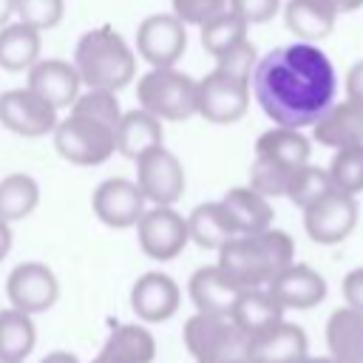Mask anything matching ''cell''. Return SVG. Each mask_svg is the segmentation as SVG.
<instances>
[{
  "label": "cell",
  "instance_id": "obj_1",
  "mask_svg": "<svg viewBox=\"0 0 363 363\" xmlns=\"http://www.w3.org/2000/svg\"><path fill=\"white\" fill-rule=\"evenodd\" d=\"M252 96L281 128H312L335 102V65L315 43L278 45L252 71Z\"/></svg>",
  "mask_w": 363,
  "mask_h": 363
},
{
  "label": "cell",
  "instance_id": "obj_2",
  "mask_svg": "<svg viewBox=\"0 0 363 363\" xmlns=\"http://www.w3.org/2000/svg\"><path fill=\"white\" fill-rule=\"evenodd\" d=\"M292 261H295L292 235L284 230L267 227L258 233L233 235L218 250L216 264L238 289H252V286H267Z\"/></svg>",
  "mask_w": 363,
  "mask_h": 363
},
{
  "label": "cell",
  "instance_id": "obj_3",
  "mask_svg": "<svg viewBox=\"0 0 363 363\" xmlns=\"http://www.w3.org/2000/svg\"><path fill=\"white\" fill-rule=\"evenodd\" d=\"M71 62H74L82 85H88V88L119 91L136 77V54L125 43V37L111 26L85 31L77 40Z\"/></svg>",
  "mask_w": 363,
  "mask_h": 363
},
{
  "label": "cell",
  "instance_id": "obj_4",
  "mask_svg": "<svg viewBox=\"0 0 363 363\" xmlns=\"http://www.w3.org/2000/svg\"><path fill=\"white\" fill-rule=\"evenodd\" d=\"M139 108L150 111L162 122H182L199 113V79L184 71L150 68L136 82Z\"/></svg>",
  "mask_w": 363,
  "mask_h": 363
},
{
  "label": "cell",
  "instance_id": "obj_5",
  "mask_svg": "<svg viewBox=\"0 0 363 363\" xmlns=\"http://www.w3.org/2000/svg\"><path fill=\"white\" fill-rule=\"evenodd\" d=\"M184 346L196 363H238L247 360L250 335L230 315L196 312L184 320Z\"/></svg>",
  "mask_w": 363,
  "mask_h": 363
},
{
  "label": "cell",
  "instance_id": "obj_6",
  "mask_svg": "<svg viewBox=\"0 0 363 363\" xmlns=\"http://www.w3.org/2000/svg\"><path fill=\"white\" fill-rule=\"evenodd\" d=\"M54 147L65 162L79 167H94L116 153V130L88 116L68 113L54 128Z\"/></svg>",
  "mask_w": 363,
  "mask_h": 363
},
{
  "label": "cell",
  "instance_id": "obj_7",
  "mask_svg": "<svg viewBox=\"0 0 363 363\" xmlns=\"http://www.w3.org/2000/svg\"><path fill=\"white\" fill-rule=\"evenodd\" d=\"M357 199L332 187L303 207V230L315 244H340L357 227Z\"/></svg>",
  "mask_w": 363,
  "mask_h": 363
},
{
  "label": "cell",
  "instance_id": "obj_8",
  "mask_svg": "<svg viewBox=\"0 0 363 363\" xmlns=\"http://www.w3.org/2000/svg\"><path fill=\"white\" fill-rule=\"evenodd\" d=\"M136 238L147 258L173 261L190 241L187 216L176 213L173 204H153L136 221Z\"/></svg>",
  "mask_w": 363,
  "mask_h": 363
},
{
  "label": "cell",
  "instance_id": "obj_9",
  "mask_svg": "<svg viewBox=\"0 0 363 363\" xmlns=\"http://www.w3.org/2000/svg\"><path fill=\"white\" fill-rule=\"evenodd\" d=\"M187 48V26L173 14H147L136 28V54L150 68H170Z\"/></svg>",
  "mask_w": 363,
  "mask_h": 363
},
{
  "label": "cell",
  "instance_id": "obj_10",
  "mask_svg": "<svg viewBox=\"0 0 363 363\" xmlns=\"http://www.w3.org/2000/svg\"><path fill=\"white\" fill-rule=\"evenodd\" d=\"M136 184L150 204H176L184 196L187 176L179 156L156 145L136 159Z\"/></svg>",
  "mask_w": 363,
  "mask_h": 363
},
{
  "label": "cell",
  "instance_id": "obj_11",
  "mask_svg": "<svg viewBox=\"0 0 363 363\" xmlns=\"http://www.w3.org/2000/svg\"><path fill=\"white\" fill-rule=\"evenodd\" d=\"M250 82L213 68L199 79V116L213 125H233L247 113Z\"/></svg>",
  "mask_w": 363,
  "mask_h": 363
},
{
  "label": "cell",
  "instance_id": "obj_12",
  "mask_svg": "<svg viewBox=\"0 0 363 363\" xmlns=\"http://www.w3.org/2000/svg\"><path fill=\"white\" fill-rule=\"evenodd\" d=\"M57 122V108L45 102L40 94H34L28 85L0 94V125L6 130L26 139H37L54 133Z\"/></svg>",
  "mask_w": 363,
  "mask_h": 363
},
{
  "label": "cell",
  "instance_id": "obj_13",
  "mask_svg": "<svg viewBox=\"0 0 363 363\" xmlns=\"http://www.w3.org/2000/svg\"><path fill=\"white\" fill-rule=\"evenodd\" d=\"M6 295L14 309L28 315L48 312L60 298V281L43 261H20L6 278Z\"/></svg>",
  "mask_w": 363,
  "mask_h": 363
},
{
  "label": "cell",
  "instance_id": "obj_14",
  "mask_svg": "<svg viewBox=\"0 0 363 363\" xmlns=\"http://www.w3.org/2000/svg\"><path fill=\"white\" fill-rule=\"evenodd\" d=\"M145 204H147V199H145V193L139 190V184L130 182V179H122V176L105 179V182L94 190V196H91L94 216H96L105 227H113V230L136 227V221H139L142 213L147 210Z\"/></svg>",
  "mask_w": 363,
  "mask_h": 363
},
{
  "label": "cell",
  "instance_id": "obj_15",
  "mask_svg": "<svg viewBox=\"0 0 363 363\" xmlns=\"http://www.w3.org/2000/svg\"><path fill=\"white\" fill-rule=\"evenodd\" d=\"M182 289L167 272H145L130 286V309L142 323H164L179 312Z\"/></svg>",
  "mask_w": 363,
  "mask_h": 363
},
{
  "label": "cell",
  "instance_id": "obj_16",
  "mask_svg": "<svg viewBox=\"0 0 363 363\" xmlns=\"http://www.w3.org/2000/svg\"><path fill=\"white\" fill-rule=\"evenodd\" d=\"M303 354H309V337L292 320L281 318L278 323L250 335L247 360L252 363H295Z\"/></svg>",
  "mask_w": 363,
  "mask_h": 363
},
{
  "label": "cell",
  "instance_id": "obj_17",
  "mask_svg": "<svg viewBox=\"0 0 363 363\" xmlns=\"http://www.w3.org/2000/svg\"><path fill=\"white\" fill-rule=\"evenodd\" d=\"M267 289L275 295V301L284 309H312L326 298V281L323 275L309 267V264H286L269 284Z\"/></svg>",
  "mask_w": 363,
  "mask_h": 363
},
{
  "label": "cell",
  "instance_id": "obj_18",
  "mask_svg": "<svg viewBox=\"0 0 363 363\" xmlns=\"http://www.w3.org/2000/svg\"><path fill=\"white\" fill-rule=\"evenodd\" d=\"M79 74L74 68V62L68 60H57V57H40L31 68H28V88L34 94H40L45 102H51L57 111L60 108H71L74 99L79 96Z\"/></svg>",
  "mask_w": 363,
  "mask_h": 363
},
{
  "label": "cell",
  "instance_id": "obj_19",
  "mask_svg": "<svg viewBox=\"0 0 363 363\" xmlns=\"http://www.w3.org/2000/svg\"><path fill=\"white\" fill-rule=\"evenodd\" d=\"M323 337L332 363H363V312L337 306L326 318Z\"/></svg>",
  "mask_w": 363,
  "mask_h": 363
},
{
  "label": "cell",
  "instance_id": "obj_20",
  "mask_svg": "<svg viewBox=\"0 0 363 363\" xmlns=\"http://www.w3.org/2000/svg\"><path fill=\"white\" fill-rule=\"evenodd\" d=\"M312 136L323 147H346L363 142V105L354 99L332 102L329 111L312 125Z\"/></svg>",
  "mask_w": 363,
  "mask_h": 363
},
{
  "label": "cell",
  "instance_id": "obj_21",
  "mask_svg": "<svg viewBox=\"0 0 363 363\" xmlns=\"http://www.w3.org/2000/svg\"><path fill=\"white\" fill-rule=\"evenodd\" d=\"M187 289H190V301L196 306V312H210V315H230L233 312V303L238 298V286L221 272L218 264H210V267H199L190 281H187Z\"/></svg>",
  "mask_w": 363,
  "mask_h": 363
},
{
  "label": "cell",
  "instance_id": "obj_22",
  "mask_svg": "<svg viewBox=\"0 0 363 363\" xmlns=\"http://www.w3.org/2000/svg\"><path fill=\"white\" fill-rule=\"evenodd\" d=\"M96 360H102V363H153L156 360V337L142 323H122L108 335Z\"/></svg>",
  "mask_w": 363,
  "mask_h": 363
},
{
  "label": "cell",
  "instance_id": "obj_23",
  "mask_svg": "<svg viewBox=\"0 0 363 363\" xmlns=\"http://www.w3.org/2000/svg\"><path fill=\"white\" fill-rule=\"evenodd\" d=\"M162 139H164V130H162L159 116H153L145 108L122 111V119H119V128H116V153L136 162L150 147L162 145Z\"/></svg>",
  "mask_w": 363,
  "mask_h": 363
},
{
  "label": "cell",
  "instance_id": "obj_24",
  "mask_svg": "<svg viewBox=\"0 0 363 363\" xmlns=\"http://www.w3.org/2000/svg\"><path fill=\"white\" fill-rule=\"evenodd\" d=\"M218 201L227 210L235 235L258 233V230L272 227V204H269V199L261 196L258 190H252L250 184L247 187H230Z\"/></svg>",
  "mask_w": 363,
  "mask_h": 363
},
{
  "label": "cell",
  "instance_id": "obj_25",
  "mask_svg": "<svg viewBox=\"0 0 363 363\" xmlns=\"http://www.w3.org/2000/svg\"><path fill=\"white\" fill-rule=\"evenodd\" d=\"M337 11L326 0H286L284 23L301 43H318L332 34Z\"/></svg>",
  "mask_w": 363,
  "mask_h": 363
},
{
  "label": "cell",
  "instance_id": "obj_26",
  "mask_svg": "<svg viewBox=\"0 0 363 363\" xmlns=\"http://www.w3.org/2000/svg\"><path fill=\"white\" fill-rule=\"evenodd\" d=\"M40 28L17 20V23H6L0 26V68L17 74V71H28L37 60H40Z\"/></svg>",
  "mask_w": 363,
  "mask_h": 363
},
{
  "label": "cell",
  "instance_id": "obj_27",
  "mask_svg": "<svg viewBox=\"0 0 363 363\" xmlns=\"http://www.w3.org/2000/svg\"><path fill=\"white\" fill-rule=\"evenodd\" d=\"M230 318L247 332V335H255L272 323H278L284 318V306L275 301V295L267 289V286H252V289H241L235 303H233V312Z\"/></svg>",
  "mask_w": 363,
  "mask_h": 363
},
{
  "label": "cell",
  "instance_id": "obj_28",
  "mask_svg": "<svg viewBox=\"0 0 363 363\" xmlns=\"http://www.w3.org/2000/svg\"><path fill=\"white\" fill-rule=\"evenodd\" d=\"M187 233H190V241L196 247L216 250V252L235 235L230 216L221 207V201H204V204L193 207V213L187 216Z\"/></svg>",
  "mask_w": 363,
  "mask_h": 363
},
{
  "label": "cell",
  "instance_id": "obj_29",
  "mask_svg": "<svg viewBox=\"0 0 363 363\" xmlns=\"http://www.w3.org/2000/svg\"><path fill=\"white\" fill-rule=\"evenodd\" d=\"M255 153L261 156H272L289 167H303L312 156V142L303 136V130L298 128H269L255 139Z\"/></svg>",
  "mask_w": 363,
  "mask_h": 363
},
{
  "label": "cell",
  "instance_id": "obj_30",
  "mask_svg": "<svg viewBox=\"0 0 363 363\" xmlns=\"http://www.w3.org/2000/svg\"><path fill=\"white\" fill-rule=\"evenodd\" d=\"M37 329L28 312L6 306L0 309V360H26L34 352Z\"/></svg>",
  "mask_w": 363,
  "mask_h": 363
},
{
  "label": "cell",
  "instance_id": "obj_31",
  "mask_svg": "<svg viewBox=\"0 0 363 363\" xmlns=\"http://www.w3.org/2000/svg\"><path fill=\"white\" fill-rule=\"evenodd\" d=\"M40 204V184L28 173H9L0 179V218L23 221Z\"/></svg>",
  "mask_w": 363,
  "mask_h": 363
},
{
  "label": "cell",
  "instance_id": "obj_32",
  "mask_svg": "<svg viewBox=\"0 0 363 363\" xmlns=\"http://www.w3.org/2000/svg\"><path fill=\"white\" fill-rule=\"evenodd\" d=\"M247 20H241L230 6L224 11H218L216 17H210L201 26V45L210 57H218L221 51H227L230 45H235L238 40L247 37Z\"/></svg>",
  "mask_w": 363,
  "mask_h": 363
},
{
  "label": "cell",
  "instance_id": "obj_33",
  "mask_svg": "<svg viewBox=\"0 0 363 363\" xmlns=\"http://www.w3.org/2000/svg\"><path fill=\"white\" fill-rule=\"evenodd\" d=\"M326 173H329V182L335 190L349 193V196L363 193V142L337 147Z\"/></svg>",
  "mask_w": 363,
  "mask_h": 363
},
{
  "label": "cell",
  "instance_id": "obj_34",
  "mask_svg": "<svg viewBox=\"0 0 363 363\" xmlns=\"http://www.w3.org/2000/svg\"><path fill=\"white\" fill-rule=\"evenodd\" d=\"M298 167H289L272 156H261L255 153L252 164H250V187L258 190L261 196L267 199H278V196H286V187L292 182Z\"/></svg>",
  "mask_w": 363,
  "mask_h": 363
},
{
  "label": "cell",
  "instance_id": "obj_35",
  "mask_svg": "<svg viewBox=\"0 0 363 363\" xmlns=\"http://www.w3.org/2000/svg\"><path fill=\"white\" fill-rule=\"evenodd\" d=\"M71 113L88 116L94 122H102V125L113 128V130L119 128V119H122L116 91H105V88H88L85 94H79L71 105Z\"/></svg>",
  "mask_w": 363,
  "mask_h": 363
},
{
  "label": "cell",
  "instance_id": "obj_36",
  "mask_svg": "<svg viewBox=\"0 0 363 363\" xmlns=\"http://www.w3.org/2000/svg\"><path fill=\"white\" fill-rule=\"evenodd\" d=\"M326 190H332V182H329V173L326 167H318V164H303L295 170L289 187H286V199L295 204V207H309L315 199H320Z\"/></svg>",
  "mask_w": 363,
  "mask_h": 363
},
{
  "label": "cell",
  "instance_id": "obj_37",
  "mask_svg": "<svg viewBox=\"0 0 363 363\" xmlns=\"http://www.w3.org/2000/svg\"><path fill=\"white\" fill-rule=\"evenodd\" d=\"M255 65H258V51H255V45L247 37L238 40L235 45H230L227 51H221L216 57V68L218 71H224L230 77H238V79H247V82L252 79Z\"/></svg>",
  "mask_w": 363,
  "mask_h": 363
},
{
  "label": "cell",
  "instance_id": "obj_38",
  "mask_svg": "<svg viewBox=\"0 0 363 363\" xmlns=\"http://www.w3.org/2000/svg\"><path fill=\"white\" fill-rule=\"evenodd\" d=\"M65 11V0H14V14L17 20L45 31L54 28L62 20Z\"/></svg>",
  "mask_w": 363,
  "mask_h": 363
},
{
  "label": "cell",
  "instance_id": "obj_39",
  "mask_svg": "<svg viewBox=\"0 0 363 363\" xmlns=\"http://www.w3.org/2000/svg\"><path fill=\"white\" fill-rule=\"evenodd\" d=\"M173 14L184 23V26H204L210 17H216L218 11L227 9V0H170Z\"/></svg>",
  "mask_w": 363,
  "mask_h": 363
},
{
  "label": "cell",
  "instance_id": "obj_40",
  "mask_svg": "<svg viewBox=\"0 0 363 363\" xmlns=\"http://www.w3.org/2000/svg\"><path fill=\"white\" fill-rule=\"evenodd\" d=\"M227 6L241 20H247V26L267 23L281 11V0H227Z\"/></svg>",
  "mask_w": 363,
  "mask_h": 363
},
{
  "label": "cell",
  "instance_id": "obj_41",
  "mask_svg": "<svg viewBox=\"0 0 363 363\" xmlns=\"http://www.w3.org/2000/svg\"><path fill=\"white\" fill-rule=\"evenodd\" d=\"M343 298L346 306L363 312V267H354L343 275Z\"/></svg>",
  "mask_w": 363,
  "mask_h": 363
},
{
  "label": "cell",
  "instance_id": "obj_42",
  "mask_svg": "<svg viewBox=\"0 0 363 363\" xmlns=\"http://www.w3.org/2000/svg\"><path fill=\"white\" fill-rule=\"evenodd\" d=\"M346 96L363 105V60H357L346 71Z\"/></svg>",
  "mask_w": 363,
  "mask_h": 363
},
{
  "label": "cell",
  "instance_id": "obj_43",
  "mask_svg": "<svg viewBox=\"0 0 363 363\" xmlns=\"http://www.w3.org/2000/svg\"><path fill=\"white\" fill-rule=\"evenodd\" d=\"M40 363H79V357L77 354H71V352H62V349H57V352H48Z\"/></svg>",
  "mask_w": 363,
  "mask_h": 363
},
{
  "label": "cell",
  "instance_id": "obj_44",
  "mask_svg": "<svg viewBox=\"0 0 363 363\" xmlns=\"http://www.w3.org/2000/svg\"><path fill=\"white\" fill-rule=\"evenodd\" d=\"M9 250H11V227H9V221L0 218V261L9 255Z\"/></svg>",
  "mask_w": 363,
  "mask_h": 363
},
{
  "label": "cell",
  "instance_id": "obj_45",
  "mask_svg": "<svg viewBox=\"0 0 363 363\" xmlns=\"http://www.w3.org/2000/svg\"><path fill=\"white\" fill-rule=\"evenodd\" d=\"M337 14H346V11H357L363 6V0H326Z\"/></svg>",
  "mask_w": 363,
  "mask_h": 363
},
{
  "label": "cell",
  "instance_id": "obj_46",
  "mask_svg": "<svg viewBox=\"0 0 363 363\" xmlns=\"http://www.w3.org/2000/svg\"><path fill=\"white\" fill-rule=\"evenodd\" d=\"M14 14V0H0V26H6Z\"/></svg>",
  "mask_w": 363,
  "mask_h": 363
},
{
  "label": "cell",
  "instance_id": "obj_47",
  "mask_svg": "<svg viewBox=\"0 0 363 363\" xmlns=\"http://www.w3.org/2000/svg\"><path fill=\"white\" fill-rule=\"evenodd\" d=\"M295 363H332V360H329V354H303Z\"/></svg>",
  "mask_w": 363,
  "mask_h": 363
},
{
  "label": "cell",
  "instance_id": "obj_48",
  "mask_svg": "<svg viewBox=\"0 0 363 363\" xmlns=\"http://www.w3.org/2000/svg\"><path fill=\"white\" fill-rule=\"evenodd\" d=\"M0 363H26V360H0Z\"/></svg>",
  "mask_w": 363,
  "mask_h": 363
},
{
  "label": "cell",
  "instance_id": "obj_49",
  "mask_svg": "<svg viewBox=\"0 0 363 363\" xmlns=\"http://www.w3.org/2000/svg\"><path fill=\"white\" fill-rule=\"evenodd\" d=\"M238 363H252V360H238Z\"/></svg>",
  "mask_w": 363,
  "mask_h": 363
},
{
  "label": "cell",
  "instance_id": "obj_50",
  "mask_svg": "<svg viewBox=\"0 0 363 363\" xmlns=\"http://www.w3.org/2000/svg\"><path fill=\"white\" fill-rule=\"evenodd\" d=\"M94 363H102V360H94Z\"/></svg>",
  "mask_w": 363,
  "mask_h": 363
}]
</instances>
